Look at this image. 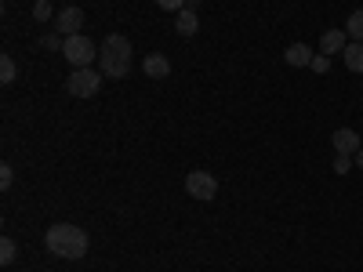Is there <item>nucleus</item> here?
<instances>
[{
	"label": "nucleus",
	"mask_w": 363,
	"mask_h": 272,
	"mask_svg": "<svg viewBox=\"0 0 363 272\" xmlns=\"http://www.w3.org/2000/svg\"><path fill=\"white\" fill-rule=\"evenodd\" d=\"M131 62H135V55H131V40L124 33H109L106 44L99 47V69L102 76L109 80H124L131 73Z\"/></svg>",
	"instance_id": "f257e3e1"
},
{
	"label": "nucleus",
	"mask_w": 363,
	"mask_h": 272,
	"mask_svg": "<svg viewBox=\"0 0 363 272\" xmlns=\"http://www.w3.org/2000/svg\"><path fill=\"white\" fill-rule=\"evenodd\" d=\"M44 244H48V251H51L55 258L77 261V258H84V254H87V232H84L80 225L58 222V225H51V229H48Z\"/></svg>",
	"instance_id": "f03ea898"
},
{
	"label": "nucleus",
	"mask_w": 363,
	"mask_h": 272,
	"mask_svg": "<svg viewBox=\"0 0 363 272\" xmlns=\"http://www.w3.org/2000/svg\"><path fill=\"white\" fill-rule=\"evenodd\" d=\"M62 55H66V62H69L73 69H87V66L99 58V47H95V40H91V37L77 33V37H66Z\"/></svg>",
	"instance_id": "7ed1b4c3"
},
{
	"label": "nucleus",
	"mask_w": 363,
	"mask_h": 272,
	"mask_svg": "<svg viewBox=\"0 0 363 272\" xmlns=\"http://www.w3.org/2000/svg\"><path fill=\"white\" fill-rule=\"evenodd\" d=\"M102 87V69H73V76L66 80V91L73 98H95Z\"/></svg>",
	"instance_id": "20e7f679"
},
{
	"label": "nucleus",
	"mask_w": 363,
	"mask_h": 272,
	"mask_svg": "<svg viewBox=\"0 0 363 272\" xmlns=\"http://www.w3.org/2000/svg\"><path fill=\"white\" fill-rule=\"evenodd\" d=\"M186 193L196 200H215L218 196V178L211 171H189L186 174Z\"/></svg>",
	"instance_id": "39448f33"
},
{
	"label": "nucleus",
	"mask_w": 363,
	"mask_h": 272,
	"mask_svg": "<svg viewBox=\"0 0 363 272\" xmlns=\"http://www.w3.org/2000/svg\"><path fill=\"white\" fill-rule=\"evenodd\" d=\"M80 26H84V11L80 8H62L55 15V33L58 37H77Z\"/></svg>",
	"instance_id": "423d86ee"
},
{
	"label": "nucleus",
	"mask_w": 363,
	"mask_h": 272,
	"mask_svg": "<svg viewBox=\"0 0 363 272\" xmlns=\"http://www.w3.org/2000/svg\"><path fill=\"white\" fill-rule=\"evenodd\" d=\"M142 73H145L149 80H167V76H171V58H167V55H157V51L145 55V58H142Z\"/></svg>",
	"instance_id": "0eeeda50"
},
{
	"label": "nucleus",
	"mask_w": 363,
	"mask_h": 272,
	"mask_svg": "<svg viewBox=\"0 0 363 272\" xmlns=\"http://www.w3.org/2000/svg\"><path fill=\"white\" fill-rule=\"evenodd\" d=\"M335 149H338L342 157H356L359 149H363V142H359V135L352 128H338L335 131Z\"/></svg>",
	"instance_id": "6e6552de"
},
{
	"label": "nucleus",
	"mask_w": 363,
	"mask_h": 272,
	"mask_svg": "<svg viewBox=\"0 0 363 272\" xmlns=\"http://www.w3.org/2000/svg\"><path fill=\"white\" fill-rule=\"evenodd\" d=\"M349 44V33L345 29H327V33L320 37V55H342Z\"/></svg>",
	"instance_id": "1a4fd4ad"
},
{
	"label": "nucleus",
	"mask_w": 363,
	"mask_h": 272,
	"mask_svg": "<svg viewBox=\"0 0 363 272\" xmlns=\"http://www.w3.org/2000/svg\"><path fill=\"white\" fill-rule=\"evenodd\" d=\"M313 47L309 44H291L287 51H284V62L287 66H294V69H301V66H313Z\"/></svg>",
	"instance_id": "9d476101"
},
{
	"label": "nucleus",
	"mask_w": 363,
	"mask_h": 272,
	"mask_svg": "<svg viewBox=\"0 0 363 272\" xmlns=\"http://www.w3.org/2000/svg\"><path fill=\"white\" fill-rule=\"evenodd\" d=\"M174 29H178L182 37H193L196 29H200V18H196V11H193V8H182V11L174 15Z\"/></svg>",
	"instance_id": "9b49d317"
},
{
	"label": "nucleus",
	"mask_w": 363,
	"mask_h": 272,
	"mask_svg": "<svg viewBox=\"0 0 363 272\" xmlns=\"http://www.w3.org/2000/svg\"><path fill=\"white\" fill-rule=\"evenodd\" d=\"M342 58H345V69H349V73H363V44H359V40L345 44Z\"/></svg>",
	"instance_id": "f8f14e48"
},
{
	"label": "nucleus",
	"mask_w": 363,
	"mask_h": 272,
	"mask_svg": "<svg viewBox=\"0 0 363 272\" xmlns=\"http://www.w3.org/2000/svg\"><path fill=\"white\" fill-rule=\"evenodd\" d=\"M345 33H349V40H359V44H363V11H352V15H349Z\"/></svg>",
	"instance_id": "ddd939ff"
},
{
	"label": "nucleus",
	"mask_w": 363,
	"mask_h": 272,
	"mask_svg": "<svg viewBox=\"0 0 363 272\" xmlns=\"http://www.w3.org/2000/svg\"><path fill=\"white\" fill-rule=\"evenodd\" d=\"M15 73H18V69H15V58H11V55H4V58H0V84H11V80H15Z\"/></svg>",
	"instance_id": "4468645a"
},
{
	"label": "nucleus",
	"mask_w": 363,
	"mask_h": 272,
	"mask_svg": "<svg viewBox=\"0 0 363 272\" xmlns=\"http://www.w3.org/2000/svg\"><path fill=\"white\" fill-rule=\"evenodd\" d=\"M15 258H18V247H15V239H8V236H4V239H0V261H4V265H11Z\"/></svg>",
	"instance_id": "2eb2a0df"
},
{
	"label": "nucleus",
	"mask_w": 363,
	"mask_h": 272,
	"mask_svg": "<svg viewBox=\"0 0 363 272\" xmlns=\"http://www.w3.org/2000/svg\"><path fill=\"white\" fill-rule=\"evenodd\" d=\"M33 18H37V22H48V18H51V0H37Z\"/></svg>",
	"instance_id": "dca6fc26"
},
{
	"label": "nucleus",
	"mask_w": 363,
	"mask_h": 272,
	"mask_svg": "<svg viewBox=\"0 0 363 272\" xmlns=\"http://www.w3.org/2000/svg\"><path fill=\"white\" fill-rule=\"evenodd\" d=\"M62 44H66V37H58V33H51V37H44V40H40V47H44V51H62Z\"/></svg>",
	"instance_id": "f3484780"
},
{
	"label": "nucleus",
	"mask_w": 363,
	"mask_h": 272,
	"mask_svg": "<svg viewBox=\"0 0 363 272\" xmlns=\"http://www.w3.org/2000/svg\"><path fill=\"white\" fill-rule=\"evenodd\" d=\"M186 4H189V0H157V8H164V11H171V15H178Z\"/></svg>",
	"instance_id": "a211bd4d"
},
{
	"label": "nucleus",
	"mask_w": 363,
	"mask_h": 272,
	"mask_svg": "<svg viewBox=\"0 0 363 272\" xmlns=\"http://www.w3.org/2000/svg\"><path fill=\"white\" fill-rule=\"evenodd\" d=\"M11 178H15V171H11V164H0V189H11Z\"/></svg>",
	"instance_id": "6ab92c4d"
},
{
	"label": "nucleus",
	"mask_w": 363,
	"mask_h": 272,
	"mask_svg": "<svg viewBox=\"0 0 363 272\" xmlns=\"http://www.w3.org/2000/svg\"><path fill=\"white\" fill-rule=\"evenodd\" d=\"M330 69V55H316L313 58V73H327Z\"/></svg>",
	"instance_id": "aec40b11"
},
{
	"label": "nucleus",
	"mask_w": 363,
	"mask_h": 272,
	"mask_svg": "<svg viewBox=\"0 0 363 272\" xmlns=\"http://www.w3.org/2000/svg\"><path fill=\"white\" fill-rule=\"evenodd\" d=\"M335 171H338V174L352 171V157H342V153H338V157H335Z\"/></svg>",
	"instance_id": "412c9836"
},
{
	"label": "nucleus",
	"mask_w": 363,
	"mask_h": 272,
	"mask_svg": "<svg viewBox=\"0 0 363 272\" xmlns=\"http://www.w3.org/2000/svg\"><path fill=\"white\" fill-rule=\"evenodd\" d=\"M356 167H363V149H359V153H356Z\"/></svg>",
	"instance_id": "4be33fe9"
},
{
	"label": "nucleus",
	"mask_w": 363,
	"mask_h": 272,
	"mask_svg": "<svg viewBox=\"0 0 363 272\" xmlns=\"http://www.w3.org/2000/svg\"><path fill=\"white\" fill-rule=\"evenodd\" d=\"M189 4H203V0H189Z\"/></svg>",
	"instance_id": "5701e85b"
}]
</instances>
